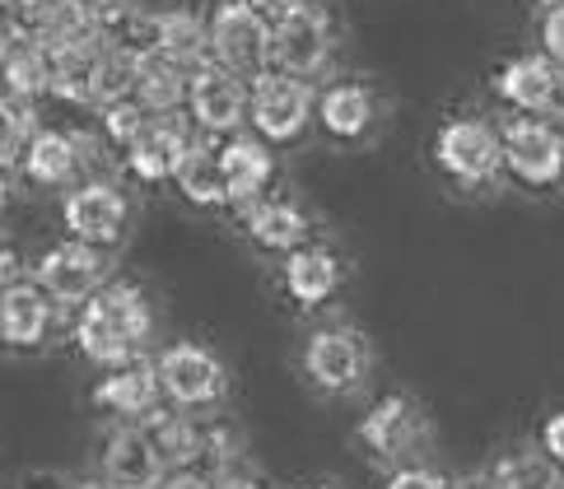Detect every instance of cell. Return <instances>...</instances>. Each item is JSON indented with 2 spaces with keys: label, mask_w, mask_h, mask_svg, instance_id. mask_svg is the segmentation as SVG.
<instances>
[{
  "label": "cell",
  "mask_w": 564,
  "mask_h": 489,
  "mask_svg": "<svg viewBox=\"0 0 564 489\" xmlns=\"http://www.w3.org/2000/svg\"><path fill=\"white\" fill-rule=\"evenodd\" d=\"M434 163L457 187H490L503 173L499 127H490L486 117H448L434 135Z\"/></svg>",
  "instance_id": "obj_5"
},
{
  "label": "cell",
  "mask_w": 564,
  "mask_h": 489,
  "mask_svg": "<svg viewBox=\"0 0 564 489\" xmlns=\"http://www.w3.org/2000/svg\"><path fill=\"white\" fill-rule=\"evenodd\" d=\"M219 159V177H225V196H229V206L234 210H243L252 206V200H261L271 192V182H275V154L267 140H257V135H225V145L215 150Z\"/></svg>",
  "instance_id": "obj_15"
},
{
  "label": "cell",
  "mask_w": 564,
  "mask_h": 489,
  "mask_svg": "<svg viewBox=\"0 0 564 489\" xmlns=\"http://www.w3.org/2000/svg\"><path fill=\"white\" fill-rule=\"evenodd\" d=\"M154 373H159V392H164L169 405H177V411H206L229 387V373H225V363H219V355H210L206 345H196V340L169 345V350L154 359Z\"/></svg>",
  "instance_id": "obj_7"
},
{
  "label": "cell",
  "mask_w": 564,
  "mask_h": 489,
  "mask_svg": "<svg viewBox=\"0 0 564 489\" xmlns=\"http://www.w3.org/2000/svg\"><path fill=\"white\" fill-rule=\"evenodd\" d=\"M541 453L555 461V471H564V411H555L546 424H541Z\"/></svg>",
  "instance_id": "obj_34"
},
{
  "label": "cell",
  "mask_w": 564,
  "mask_h": 489,
  "mask_svg": "<svg viewBox=\"0 0 564 489\" xmlns=\"http://www.w3.org/2000/svg\"><path fill=\"white\" fill-rule=\"evenodd\" d=\"M495 94L509 108H518V117H546L564 104V70L546 52L513 56L509 66H499V75H495Z\"/></svg>",
  "instance_id": "obj_12"
},
{
  "label": "cell",
  "mask_w": 564,
  "mask_h": 489,
  "mask_svg": "<svg viewBox=\"0 0 564 489\" xmlns=\"http://www.w3.org/2000/svg\"><path fill=\"white\" fill-rule=\"evenodd\" d=\"M169 476V466L159 461L154 443L145 438L140 424H117L98 457V485L108 489H159Z\"/></svg>",
  "instance_id": "obj_13"
},
{
  "label": "cell",
  "mask_w": 564,
  "mask_h": 489,
  "mask_svg": "<svg viewBox=\"0 0 564 489\" xmlns=\"http://www.w3.org/2000/svg\"><path fill=\"white\" fill-rule=\"evenodd\" d=\"M183 108L206 135H238V127L248 121V79H238L229 70H219L215 61H206L187 79Z\"/></svg>",
  "instance_id": "obj_10"
},
{
  "label": "cell",
  "mask_w": 564,
  "mask_h": 489,
  "mask_svg": "<svg viewBox=\"0 0 564 489\" xmlns=\"http://www.w3.org/2000/svg\"><path fill=\"white\" fill-rule=\"evenodd\" d=\"M313 117L322 121V131L332 140H365L373 131L378 98L359 79H336V85H327L313 98Z\"/></svg>",
  "instance_id": "obj_20"
},
{
  "label": "cell",
  "mask_w": 564,
  "mask_h": 489,
  "mask_svg": "<svg viewBox=\"0 0 564 489\" xmlns=\"http://www.w3.org/2000/svg\"><path fill=\"white\" fill-rule=\"evenodd\" d=\"M192 150V135L183 131V121L177 117H154L145 131H140V140L127 150V169L131 177L140 182H173L177 169H183V159Z\"/></svg>",
  "instance_id": "obj_19"
},
{
  "label": "cell",
  "mask_w": 564,
  "mask_h": 489,
  "mask_svg": "<svg viewBox=\"0 0 564 489\" xmlns=\"http://www.w3.org/2000/svg\"><path fill=\"white\" fill-rule=\"evenodd\" d=\"M206 47L219 70L252 79L271 70V24L248 0H219L206 19Z\"/></svg>",
  "instance_id": "obj_3"
},
{
  "label": "cell",
  "mask_w": 564,
  "mask_h": 489,
  "mask_svg": "<svg viewBox=\"0 0 564 489\" xmlns=\"http://www.w3.org/2000/svg\"><path fill=\"white\" fill-rule=\"evenodd\" d=\"M47 75H52V52L43 37L19 24L0 33V94L33 104L37 94H47Z\"/></svg>",
  "instance_id": "obj_16"
},
{
  "label": "cell",
  "mask_w": 564,
  "mask_h": 489,
  "mask_svg": "<svg viewBox=\"0 0 564 489\" xmlns=\"http://www.w3.org/2000/svg\"><path fill=\"white\" fill-rule=\"evenodd\" d=\"M388 489H448L434 466H401V471L388 476Z\"/></svg>",
  "instance_id": "obj_32"
},
{
  "label": "cell",
  "mask_w": 564,
  "mask_h": 489,
  "mask_svg": "<svg viewBox=\"0 0 564 489\" xmlns=\"http://www.w3.org/2000/svg\"><path fill=\"white\" fill-rule=\"evenodd\" d=\"M313 89L308 79H294L285 70H261L248 79V121L257 140L267 145H294L313 121Z\"/></svg>",
  "instance_id": "obj_4"
},
{
  "label": "cell",
  "mask_w": 564,
  "mask_h": 489,
  "mask_svg": "<svg viewBox=\"0 0 564 489\" xmlns=\"http://www.w3.org/2000/svg\"><path fill=\"white\" fill-rule=\"evenodd\" d=\"M154 52L169 56L173 66L196 70L210 61L206 47V19L196 10H154Z\"/></svg>",
  "instance_id": "obj_25"
},
{
  "label": "cell",
  "mask_w": 564,
  "mask_h": 489,
  "mask_svg": "<svg viewBox=\"0 0 564 489\" xmlns=\"http://www.w3.org/2000/svg\"><path fill=\"white\" fill-rule=\"evenodd\" d=\"M159 373H154V363L145 359H131V363H117V369L94 387V405L98 411H108L117 415L122 424H140L150 411H159Z\"/></svg>",
  "instance_id": "obj_18"
},
{
  "label": "cell",
  "mask_w": 564,
  "mask_h": 489,
  "mask_svg": "<svg viewBox=\"0 0 564 489\" xmlns=\"http://www.w3.org/2000/svg\"><path fill=\"white\" fill-rule=\"evenodd\" d=\"M499 154H503V173L518 187L546 192L564 177V135L551 127L546 117H513L499 131Z\"/></svg>",
  "instance_id": "obj_6"
},
{
  "label": "cell",
  "mask_w": 564,
  "mask_h": 489,
  "mask_svg": "<svg viewBox=\"0 0 564 489\" xmlns=\"http://www.w3.org/2000/svg\"><path fill=\"white\" fill-rule=\"evenodd\" d=\"M0 6H6V10H10V6H14V0H0Z\"/></svg>",
  "instance_id": "obj_44"
},
{
  "label": "cell",
  "mask_w": 564,
  "mask_h": 489,
  "mask_svg": "<svg viewBox=\"0 0 564 489\" xmlns=\"http://www.w3.org/2000/svg\"><path fill=\"white\" fill-rule=\"evenodd\" d=\"M215 489H267L252 471H238V466H229V471L215 476Z\"/></svg>",
  "instance_id": "obj_37"
},
{
  "label": "cell",
  "mask_w": 564,
  "mask_h": 489,
  "mask_svg": "<svg viewBox=\"0 0 564 489\" xmlns=\"http://www.w3.org/2000/svg\"><path fill=\"white\" fill-rule=\"evenodd\" d=\"M14 489H79L66 471H52V466H37V471H29L24 480H19Z\"/></svg>",
  "instance_id": "obj_35"
},
{
  "label": "cell",
  "mask_w": 564,
  "mask_h": 489,
  "mask_svg": "<svg viewBox=\"0 0 564 489\" xmlns=\"http://www.w3.org/2000/svg\"><path fill=\"white\" fill-rule=\"evenodd\" d=\"M425 415H420V405L411 396H382L378 405H369L365 420H359V443L369 447V453L378 461H401V457H411L420 438H425Z\"/></svg>",
  "instance_id": "obj_14"
},
{
  "label": "cell",
  "mask_w": 564,
  "mask_h": 489,
  "mask_svg": "<svg viewBox=\"0 0 564 489\" xmlns=\"http://www.w3.org/2000/svg\"><path fill=\"white\" fill-rule=\"evenodd\" d=\"M369 340L350 326H322L304 345V369L322 392H355L369 378Z\"/></svg>",
  "instance_id": "obj_11"
},
{
  "label": "cell",
  "mask_w": 564,
  "mask_h": 489,
  "mask_svg": "<svg viewBox=\"0 0 564 489\" xmlns=\"http://www.w3.org/2000/svg\"><path fill=\"white\" fill-rule=\"evenodd\" d=\"M33 284L56 308H79V303H89L108 284V257L104 248H89V242H75V238L56 242V248L37 257Z\"/></svg>",
  "instance_id": "obj_8"
},
{
  "label": "cell",
  "mask_w": 564,
  "mask_h": 489,
  "mask_svg": "<svg viewBox=\"0 0 564 489\" xmlns=\"http://www.w3.org/2000/svg\"><path fill=\"white\" fill-rule=\"evenodd\" d=\"M280 280H285V294L299 308H322V303L340 290V261L332 248H322V242H304V248L285 252Z\"/></svg>",
  "instance_id": "obj_22"
},
{
  "label": "cell",
  "mask_w": 564,
  "mask_h": 489,
  "mask_svg": "<svg viewBox=\"0 0 564 489\" xmlns=\"http://www.w3.org/2000/svg\"><path fill=\"white\" fill-rule=\"evenodd\" d=\"M159 489H215V480L206 471H192V466H183V471L164 476V485H159Z\"/></svg>",
  "instance_id": "obj_36"
},
{
  "label": "cell",
  "mask_w": 564,
  "mask_h": 489,
  "mask_svg": "<svg viewBox=\"0 0 564 489\" xmlns=\"http://www.w3.org/2000/svg\"><path fill=\"white\" fill-rule=\"evenodd\" d=\"M19 169L33 187H62L79 173V145L70 131H52V127H37L24 145V159H19Z\"/></svg>",
  "instance_id": "obj_23"
},
{
  "label": "cell",
  "mask_w": 564,
  "mask_h": 489,
  "mask_svg": "<svg viewBox=\"0 0 564 489\" xmlns=\"http://www.w3.org/2000/svg\"><path fill=\"white\" fill-rule=\"evenodd\" d=\"M62 219L75 242H89V248H108V242L122 238L131 206H127V192L112 187L104 177H89L79 182L75 192H66L62 200Z\"/></svg>",
  "instance_id": "obj_9"
},
{
  "label": "cell",
  "mask_w": 564,
  "mask_h": 489,
  "mask_svg": "<svg viewBox=\"0 0 564 489\" xmlns=\"http://www.w3.org/2000/svg\"><path fill=\"white\" fill-rule=\"evenodd\" d=\"M14 280H19V261H14L10 248H0V290H6V284H14Z\"/></svg>",
  "instance_id": "obj_38"
},
{
  "label": "cell",
  "mask_w": 564,
  "mask_h": 489,
  "mask_svg": "<svg viewBox=\"0 0 564 489\" xmlns=\"http://www.w3.org/2000/svg\"><path fill=\"white\" fill-rule=\"evenodd\" d=\"M52 317H56V303L33 280H14L0 290V345H10V350L43 345L52 332Z\"/></svg>",
  "instance_id": "obj_17"
},
{
  "label": "cell",
  "mask_w": 564,
  "mask_h": 489,
  "mask_svg": "<svg viewBox=\"0 0 564 489\" xmlns=\"http://www.w3.org/2000/svg\"><path fill=\"white\" fill-rule=\"evenodd\" d=\"M248 6H252V10H257V14H271V10H275V6H280V0H248Z\"/></svg>",
  "instance_id": "obj_39"
},
{
  "label": "cell",
  "mask_w": 564,
  "mask_h": 489,
  "mask_svg": "<svg viewBox=\"0 0 564 489\" xmlns=\"http://www.w3.org/2000/svg\"><path fill=\"white\" fill-rule=\"evenodd\" d=\"M150 332H154V313L135 284H104L89 303H79L75 317L79 355L98 363V369H117V363L140 359Z\"/></svg>",
  "instance_id": "obj_1"
},
{
  "label": "cell",
  "mask_w": 564,
  "mask_h": 489,
  "mask_svg": "<svg viewBox=\"0 0 564 489\" xmlns=\"http://www.w3.org/2000/svg\"><path fill=\"white\" fill-rule=\"evenodd\" d=\"M150 121H154V112H145V108L135 104V98H117V104L104 108V140H108L112 150L127 154L135 140H140V131L150 127Z\"/></svg>",
  "instance_id": "obj_30"
},
{
  "label": "cell",
  "mask_w": 564,
  "mask_h": 489,
  "mask_svg": "<svg viewBox=\"0 0 564 489\" xmlns=\"http://www.w3.org/2000/svg\"><path fill=\"white\" fill-rule=\"evenodd\" d=\"M560 471L546 453H532V447H518V453H503L490 466L486 489H555Z\"/></svg>",
  "instance_id": "obj_27"
},
{
  "label": "cell",
  "mask_w": 564,
  "mask_h": 489,
  "mask_svg": "<svg viewBox=\"0 0 564 489\" xmlns=\"http://www.w3.org/2000/svg\"><path fill=\"white\" fill-rule=\"evenodd\" d=\"M33 131H37V117H33V104H29V98L0 94V169L24 154V145H29V135H33Z\"/></svg>",
  "instance_id": "obj_29"
},
{
  "label": "cell",
  "mask_w": 564,
  "mask_h": 489,
  "mask_svg": "<svg viewBox=\"0 0 564 489\" xmlns=\"http://www.w3.org/2000/svg\"><path fill=\"white\" fill-rule=\"evenodd\" d=\"M56 6L66 10V19L75 29H94V33H104L112 24V14L127 6V0H56Z\"/></svg>",
  "instance_id": "obj_31"
},
{
  "label": "cell",
  "mask_w": 564,
  "mask_h": 489,
  "mask_svg": "<svg viewBox=\"0 0 564 489\" xmlns=\"http://www.w3.org/2000/svg\"><path fill=\"white\" fill-rule=\"evenodd\" d=\"M140 430H145V438L154 443V453L164 466H196L200 457V424L187 415V411H169V405H159V411H150L145 420H140Z\"/></svg>",
  "instance_id": "obj_26"
},
{
  "label": "cell",
  "mask_w": 564,
  "mask_h": 489,
  "mask_svg": "<svg viewBox=\"0 0 564 489\" xmlns=\"http://www.w3.org/2000/svg\"><path fill=\"white\" fill-rule=\"evenodd\" d=\"M79 489H108V485H79Z\"/></svg>",
  "instance_id": "obj_43"
},
{
  "label": "cell",
  "mask_w": 564,
  "mask_h": 489,
  "mask_svg": "<svg viewBox=\"0 0 564 489\" xmlns=\"http://www.w3.org/2000/svg\"><path fill=\"white\" fill-rule=\"evenodd\" d=\"M238 219H243L248 238L257 242L261 252H280V257L304 248L308 229H313V219L285 196H261V200H252V206L238 210Z\"/></svg>",
  "instance_id": "obj_21"
},
{
  "label": "cell",
  "mask_w": 564,
  "mask_h": 489,
  "mask_svg": "<svg viewBox=\"0 0 564 489\" xmlns=\"http://www.w3.org/2000/svg\"><path fill=\"white\" fill-rule=\"evenodd\" d=\"M536 6H546V10H555V6H564V0H536Z\"/></svg>",
  "instance_id": "obj_42"
},
{
  "label": "cell",
  "mask_w": 564,
  "mask_h": 489,
  "mask_svg": "<svg viewBox=\"0 0 564 489\" xmlns=\"http://www.w3.org/2000/svg\"><path fill=\"white\" fill-rule=\"evenodd\" d=\"M317 489H332V485H317Z\"/></svg>",
  "instance_id": "obj_45"
},
{
  "label": "cell",
  "mask_w": 564,
  "mask_h": 489,
  "mask_svg": "<svg viewBox=\"0 0 564 489\" xmlns=\"http://www.w3.org/2000/svg\"><path fill=\"white\" fill-rule=\"evenodd\" d=\"M187 79H192V70L173 66V61L159 52H145V56H135L131 98L154 117H173V108L187 104Z\"/></svg>",
  "instance_id": "obj_24"
},
{
  "label": "cell",
  "mask_w": 564,
  "mask_h": 489,
  "mask_svg": "<svg viewBox=\"0 0 564 489\" xmlns=\"http://www.w3.org/2000/svg\"><path fill=\"white\" fill-rule=\"evenodd\" d=\"M541 52L564 70V6L546 10V19H541Z\"/></svg>",
  "instance_id": "obj_33"
},
{
  "label": "cell",
  "mask_w": 564,
  "mask_h": 489,
  "mask_svg": "<svg viewBox=\"0 0 564 489\" xmlns=\"http://www.w3.org/2000/svg\"><path fill=\"white\" fill-rule=\"evenodd\" d=\"M173 182H177V192H183L192 206H206V210L229 206L225 177H219V159H215V150H206V145H192V150H187L183 169H177Z\"/></svg>",
  "instance_id": "obj_28"
},
{
  "label": "cell",
  "mask_w": 564,
  "mask_h": 489,
  "mask_svg": "<svg viewBox=\"0 0 564 489\" xmlns=\"http://www.w3.org/2000/svg\"><path fill=\"white\" fill-rule=\"evenodd\" d=\"M448 489H486V485H471V480H448Z\"/></svg>",
  "instance_id": "obj_41"
},
{
  "label": "cell",
  "mask_w": 564,
  "mask_h": 489,
  "mask_svg": "<svg viewBox=\"0 0 564 489\" xmlns=\"http://www.w3.org/2000/svg\"><path fill=\"white\" fill-rule=\"evenodd\" d=\"M271 24V70L308 79L332 61V14L317 0H280Z\"/></svg>",
  "instance_id": "obj_2"
},
{
  "label": "cell",
  "mask_w": 564,
  "mask_h": 489,
  "mask_svg": "<svg viewBox=\"0 0 564 489\" xmlns=\"http://www.w3.org/2000/svg\"><path fill=\"white\" fill-rule=\"evenodd\" d=\"M6 206H10V182L0 177V215H6Z\"/></svg>",
  "instance_id": "obj_40"
}]
</instances>
